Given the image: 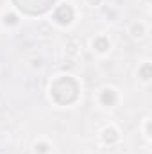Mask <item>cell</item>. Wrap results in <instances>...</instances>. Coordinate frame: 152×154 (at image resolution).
<instances>
[{
	"label": "cell",
	"mask_w": 152,
	"mask_h": 154,
	"mask_svg": "<svg viewBox=\"0 0 152 154\" xmlns=\"http://www.w3.org/2000/svg\"><path fill=\"white\" fill-rule=\"evenodd\" d=\"M147 32H149V27H147V23L141 22V20L132 22L131 27H129V34H131L134 39H143L145 36H147Z\"/></svg>",
	"instance_id": "1"
},
{
	"label": "cell",
	"mask_w": 152,
	"mask_h": 154,
	"mask_svg": "<svg viewBox=\"0 0 152 154\" xmlns=\"http://www.w3.org/2000/svg\"><path fill=\"white\" fill-rule=\"evenodd\" d=\"M91 47H93V50L95 52H99V54H106V52H109L111 50V41L106 38V36H97V38H93L91 41Z\"/></svg>",
	"instance_id": "2"
},
{
	"label": "cell",
	"mask_w": 152,
	"mask_h": 154,
	"mask_svg": "<svg viewBox=\"0 0 152 154\" xmlns=\"http://www.w3.org/2000/svg\"><path fill=\"white\" fill-rule=\"evenodd\" d=\"M18 16L14 14V13H5L4 16H2V23L5 25V27H13V25H18Z\"/></svg>",
	"instance_id": "3"
},
{
	"label": "cell",
	"mask_w": 152,
	"mask_h": 154,
	"mask_svg": "<svg viewBox=\"0 0 152 154\" xmlns=\"http://www.w3.org/2000/svg\"><path fill=\"white\" fill-rule=\"evenodd\" d=\"M48 151H50L48 143H36L34 145V152L36 154H48Z\"/></svg>",
	"instance_id": "4"
},
{
	"label": "cell",
	"mask_w": 152,
	"mask_h": 154,
	"mask_svg": "<svg viewBox=\"0 0 152 154\" xmlns=\"http://www.w3.org/2000/svg\"><path fill=\"white\" fill-rule=\"evenodd\" d=\"M141 68H143V75H141V81H143V82H149V81H150V72H149L150 65H149V61H145Z\"/></svg>",
	"instance_id": "5"
},
{
	"label": "cell",
	"mask_w": 152,
	"mask_h": 154,
	"mask_svg": "<svg viewBox=\"0 0 152 154\" xmlns=\"http://www.w3.org/2000/svg\"><path fill=\"white\" fill-rule=\"evenodd\" d=\"M145 136L149 138V118L145 120Z\"/></svg>",
	"instance_id": "6"
}]
</instances>
